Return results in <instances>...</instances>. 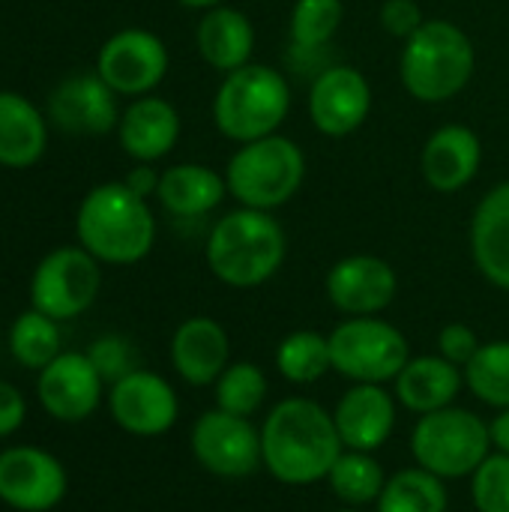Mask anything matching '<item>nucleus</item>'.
Listing matches in <instances>:
<instances>
[{
	"label": "nucleus",
	"instance_id": "13",
	"mask_svg": "<svg viewBox=\"0 0 509 512\" xmlns=\"http://www.w3.org/2000/svg\"><path fill=\"white\" fill-rule=\"evenodd\" d=\"M111 420L135 438H159L174 429L180 417V399L171 381L159 372L135 369L108 387Z\"/></svg>",
	"mask_w": 509,
	"mask_h": 512
},
{
	"label": "nucleus",
	"instance_id": "28",
	"mask_svg": "<svg viewBox=\"0 0 509 512\" xmlns=\"http://www.w3.org/2000/svg\"><path fill=\"white\" fill-rule=\"evenodd\" d=\"M324 483L330 486L336 501H342L345 507L363 510L369 504H378V498L387 486V471L375 459V453L342 450V456L336 459V465L330 468Z\"/></svg>",
	"mask_w": 509,
	"mask_h": 512
},
{
	"label": "nucleus",
	"instance_id": "2",
	"mask_svg": "<svg viewBox=\"0 0 509 512\" xmlns=\"http://www.w3.org/2000/svg\"><path fill=\"white\" fill-rule=\"evenodd\" d=\"M75 237L99 264L132 267L153 252L156 216L123 180L99 183L78 204Z\"/></svg>",
	"mask_w": 509,
	"mask_h": 512
},
{
	"label": "nucleus",
	"instance_id": "43",
	"mask_svg": "<svg viewBox=\"0 0 509 512\" xmlns=\"http://www.w3.org/2000/svg\"><path fill=\"white\" fill-rule=\"evenodd\" d=\"M258 3H261V0H258Z\"/></svg>",
	"mask_w": 509,
	"mask_h": 512
},
{
	"label": "nucleus",
	"instance_id": "4",
	"mask_svg": "<svg viewBox=\"0 0 509 512\" xmlns=\"http://www.w3.org/2000/svg\"><path fill=\"white\" fill-rule=\"evenodd\" d=\"M477 69V51L471 36L447 21L426 18V24L405 39L399 57L402 87L423 105H441L456 99Z\"/></svg>",
	"mask_w": 509,
	"mask_h": 512
},
{
	"label": "nucleus",
	"instance_id": "8",
	"mask_svg": "<svg viewBox=\"0 0 509 512\" xmlns=\"http://www.w3.org/2000/svg\"><path fill=\"white\" fill-rule=\"evenodd\" d=\"M327 336L333 372L351 384H393L411 360L408 336L381 315L342 318Z\"/></svg>",
	"mask_w": 509,
	"mask_h": 512
},
{
	"label": "nucleus",
	"instance_id": "24",
	"mask_svg": "<svg viewBox=\"0 0 509 512\" xmlns=\"http://www.w3.org/2000/svg\"><path fill=\"white\" fill-rule=\"evenodd\" d=\"M195 48L210 69L228 75V72L252 63L255 27L243 9L225 6V3L213 6L195 24Z\"/></svg>",
	"mask_w": 509,
	"mask_h": 512
},
{
	"label": "nucleus",
	"instance_id": "22",
	"mask_svg": "<svg viewBox=\"0 0 509 512\" xmlns=\"http://www.w3.org/2000/svg\"><path fill=\"white\" fill-rule=\"evenodd\" d=\"M471 258L489 285L509 294V180L492 186L474 207Z\"/></svg>",
	"mask_w": 509,
	"mask_h": 512
},
{
	"label": "nucleus",
	"instance_id": "6",
	"mask_svg": "<svg viewBox=\"0 0 509 512\" xmlns=\"http://www.w3.org/2000/svg\"><path fill=\"white\" fill-rule=\"evenodd\" d=\"M228 195L249 210L285 207L306 180V153L288 135H267L240 144L225 165Z\"/></svg>",
	"mask_w": 509,
	"mask_h": 512
},
{
	"label": "nucleus",
	"instance_id": "25",
	"mask_svg": "<svg viewBox=\"0 0 509 512\" xmlns=\"http://www.w3.org/2000/svg\"><path fill=\"white\" fill-rule=\"evenodd\" d=\"M228 195L225 174L201 162H177L162 171L156 198L162 210L180 219L210 216Z\"/></svg>",
	"mask_w": 509,
	"mask_h": 512
},
{
	"label": "nucleus",
	"instance_id": "39",
	"mask_svg": "<svg viewBox=\"0 0 509 512\" xmlns=\"http://www.w3.org/2000/svg\"><path fill=\"white\" fill-rule=\"evenodd\" d=\"M159 177H162V171H156L150 162H135V168L123 177V183H126L135 195H141V198H156Z\"/></svg>",
	"mask_w": 509,
	"mask_h": 512
},
{
	"label": "nucleus",
	"instance_id": "35",
	"mask_svg": "<svg viewBox=\"0 0 509 512\" xmlns=\"http://www.w3.org/2000/svg\"><path fill=\"white\" fill-rule=\"evenodd\" d=\"M87 357L90 363L96 366V372L102 375V381L111 387L117 384L120 378H126L129 372L138 369V357H135V345L120 336V333H108V336H99L90 348H87Z\"/></svg>",
	"mask_w": 509,
	"mask_h": 512
},
{
	"label": "nucleus",
	"instance_id": "26",
	"mask_svg": "<svg viewBox=\"0 0 509 512\" xmlns=\"http://www.w3.org/2000/svg\"><path fill=\"white\" fill-rule=\"evenodd\" d=\"M48 150V117L15 90H0V165L30 168Z\"/></svg>",
	"mask_w": 509,
	"mask_h": 512
},
{
	"label": "nucleus",
	"instance_id": "42",
	"mask_svg": "<svg viewBox=\"0 0 509 512\" xmlns=\"http://www.w3.org/2000/svg\"><path fill=\"white\" fill-rule=\"evenodd\" d=\"M333 512H363V510H357V507H342V510H333Z\"/></svg>",
	"mask_w": 509,
	"mask_h": 512
},
{
	"label": "nucleus",
	"instance_id": "33",
	"mask_svg": "<svg viewBox=\"0 0 509 512\" xmlns=\"http://www.w3.org/2000/svg\"><path fill=\"white\" fill-rule=\"evenodd\" d=\"M345 18L342 0H294L288 33L294 51H327Z\"/></svg>",
	"mask_w": 509,
	"mask_h": 512
},
{
	"label": "nucleus",
	"instance_id": "17",
	"mask_svg": "<svg viewBox=\"0 0 509 512\" xmlns=\"http://www.w3.org/2000/svg\"><path fill=\"white\" fill-rule=\"evenodd\" d=\"M45 117L69 135H108L117 132L120 105L117 93L93 69L63 78L48 93Z\"/></svg>",
	"mask_w": 509,
	"mask_h": 512
},
{
	"label": "nucleus",
	"instance_id": "40",
	"mask_svg": "<svg viewBox=\"0 0 509 512\" xmlns=\"http://www.w3.org/2000/svg\"><path fill=\"white\" fill-rule=\"evenodd\" d=\"M489 435H492V450L509 456V408L498 411V414L489 420Z\"/></svg>",
	"mask_w": 509,
	"mask_h": 512
},
{
	"label": "nucleus",
	"instance_id": "27",
	"mask_svg": "<svg viewBox=\"0 0 509 512\" xmlns=\"http://www.w3.org/2000/svg\"><path fill=\"white\" fill-rule=\"evenodd\" d=\"M276 372L294 387H312L327 372H333L330 336L318 330H291L276 345Z\"/></svg>",
	"mask_w": 509,
	"mask_h": 512
},
{
	"label": "nucleus",
	"instance_id": "3",
	"mask_svg": "<svg viewBox=\"0 0 509 512\" xmlns=\"http://www.w3.org/2000/svg\"><path fill=\"white\" fill-rule=\"evenodd\" d=\"M288 255L282 222L267 210L237 207L216 219L204 243L207 270L228 288L249 291L270 282Z\"/></svg>",
	"mask_w": 509,
	"mask_h": 512
},
{
	"label": "nucleus",
	"instance_id": "21",
	"mask_svg": "<svg viewBox=\"0 0 509 512\" xmlns=\"http://www.w3.org/2000/svg\"><path fill=\"white\" fill-rule=\"evenodd\" d=\"M180 129H183L180 111L165 96L147 93V96L132 99L120 111L117 141L129 159L153 165L177 147Z\"/></svg>",
	"mask_w": 509,
	"mask_h": 512
},
{
	"label": "nucleus",
	"instance_id": "16",
	"mask_svg": "<svg viewBox=\"0 0 509 512\" xmlns=\"http://www.w3.org/2000/svg\"><path fill=\"white\" fill-rule=\"evenodd\" d=\"M105 381L87 351H63L36 378V396L48 417L60 423H84L105 396Z\"/></svg>",
	"mask_w": 509,
	"mask_h": 512
},
{
	"label": "nucleus",
	"instance_id": "36",
	"mask_svg": "<svg viewBox=\"0 0 509 512\" xmlns=\"http://www.w3.org/2000/svg\"><path fill=\"white\" fill-rule=\"evenodd\" d=\"M480 345H483L480 333L471 324H465V321H450L438 333V354L444 360H450L453 366H459V369H465L474 360Z\"/></svg>",
	"mask_w": 509,
	"mask_h": 512
},
{
	"label": "nucleus",
	"instance_id": "12",
	"mask_svg": "<svg viewBox=\"0 0 509 512\" xmlns=\"http://www.w3.org/2000/svg\"><path fill=\"white\" fill-rule=\"evenodd\" d=\"M324 294L342 318H372L393 306L399 276L381 255L357 252L339 258L324 279Z\"/></svg>",
	"mask_w": 509,
	"mask_h": 512
},
{
	"label": "nucleus",
	"instance_id": "10",
	"mask_svg": "<svg viewBox=\"0 0 509 512\" xmlns=\"http://www.w3.org/2000/svg\"><path fill=\"white\" fill-rule=\"evenodd\" d=\"M189 447L195 462L219 480H243L264 468L261 429L249 417H234L216 405L195 420Z\"/></svg>",
	"mask_w": 509,
	"mask_h": 512
},
{
	"label": "nucleus",
	"instance_id": "19",
	"mask_svg": "<svg viewBox=\"0 0 509 512\" xmlns=\"http://www.w3.org/2000/svg\"><path fill=\"white\" fill-rule=\"evenodd\" d=\"M483 165V141L471 126L447 123L438 126L420 153V171L429 189L441 195H453L474 183Z\"/></svg>",
	"mask_w": 509,
	"mask_h": 512
},
{
	"label": "nucleus",
	"instance_id": "9",
	"mask_svg": "<svg viewBox=\"0 0 509 512\" xmlns=\"http://www.w3.org/2000/svg\"><path fill=\"white\" fill-rule=\"evenodd\" d=\"M102 288V267L84 246L51 249L30 276V306L54 321L84 315Z\"/></svg>",
	"mask_w": 509,
	"mask_h": 512
},
{
	"label": "nucleus",
	"instance_id": "5",
	"mask_svg": "<svg viewBox=\"0 0 509 512\" xmlns=\"http://www.w3.org/2000/svg\"><path fill=\"white\" fill-rule=\"evenodd\" d=\"M291 114L288 75L267 63L228 72L213 96V126L234 144L276 135Z\"/></svg>",
	"mask_w": 509,
	"mask_h": 512
},
{
	"label": "nucleus",
	"instance_id": "7",
	"mask_svg": "<svg viewBox=\"0 0 509 512\" xmlns=\"http://www.w3.org/2000/svg\"><path fill=\"white\" fill-rule=\"evenodd\" d=\"M492 453L489 423L462 405L417 417L411 432L414 465L441 480H468Z\"/></svg>",
	"mask_w": 509,
	"mask_h": 512
},
{
	"label": "nucleus",
	"instance_id": "18",
	"mask_svg": "<svg viewBox=\"0 0 509 512\" xmlns=\"http://www.w3.org/2000/svg\"><path fill=\"white\" fill-rule=\"evenodd\" d=\"M399 402L387 384H351L336 408L333 423L345 450L378 453L396 432Z\"/></svg>",
	"mask_w": 509,
	"mask_h": 512
},
{
	"label": "nucleus",
	"instance_id": "29",
	"mask_svg": "<svg viewBox=\"0 0 509 512\" xmlns=\"http://www.w3.org/2000/svg\"><path fill=\"white\" fill-rule=\"evenodd\" d=\"M450 492L447 480L423 471L420 465L402 468L387 477V486L375 504V512H447Z\"/></svg>",
	"mask_w": 509,
	"mask_h": 512
},
{
	"label": "nucleus",
	"instance_id": "38",
	"mask_svg": "<svg viewBox=\"0 0 509 512\" xmlns=\"http://www.w3.org/2000/svg\"><path fill=\"white\" fill-rule=\"evenodd\" d=\"M24 417H27V402L21 390L0 378V438L15 435L24 426Z\"/></svg>",
	"mask_w": 509,
	"mask_h": 512
},
{
	"label": "nucleus",
	"instance_id": "23",
	"mask_svg": "<svg viewBox=\"0 0 509 512\" xmlns=\"http://www.w3.org/2000/svg\"><path fill=\"white\" fill-rule=\"evenodd\" d=\"M462 390H465V372L450 360H444L441 354L411 357L393 381V396L399 408L417 417L456 405Z\"/></svg>",
	"mask_w": 509,
	"mask_h": 512
},
{
	"label": "nucleus",
	"instance_id": "15",
	"mask_svg": "<svg viewBox=\"0 0 509 512\" xmlns=\"http://www.w3.org/2000/svg\"><path fill=\"white\" fill-rule=\"evenodd\" d=\"M69 489L66 468L39 447H9L0 453V501L18 512L54 510Z\"/></svg>",
	"mask_w": 509,
	"mask_h": 512
},
{
	"label": "nucleus",
	"instance_id": "1",
	"mask_svg": "<svg viewBox=\"0 0 509 512\" xmlns=\"http://www.w3.org/2000/svg\"><path fill=\"white\" fill-rule=\"evenodd\" d=\"M342 450L333 411L315 399L288 396L276 402L261 423L264 468L282 486L303 489L324 483Z\"/></svg>",
	"mask_w": 509,
	"mask_h": 512
},
{
	"label": "nucleus",
	"instance_id": "37",
	"mask_svg": "<svg viewBox=\"0 0 509 512\" xmlns=\"http://www.w3.org/2000/svg\"><path fill=\"white\" fill-rule=\"evenodd\" d=\"M378 21L390 36L405 42L426 24V15L417 0H384L378 9Z\"/></svg>",
	"mask_w": 509,
	"mask_h": 512
},
{
	"label": "nucleus",
	"instance_id": "34",
	"mask_svg": "<svg viewBox=\"0 0 509 512\" xmlns=\"http://www.w3.org/2000/svg\"><path fill=\"white\" fill-rule=\"evenodd\" d=\"M471 504L477 512H509V456L492 450L486 462L468 477Z\"/></svg>",
	"mask_w": 509,
	"mask_h": 512
},
{
	"label": "nucleus",
	"instance_id": "32",
	"mask_svg": "<svg viewBox=\"0 0 509 512\" xmlns=\"http://www.w3.org/2000/svg\"><path fill=\"white\" fill-rule=\"evenodd\" d=\"M267 393H270V381H267L264 369L252 360L228 363V369L213 384L216 408H222L234 417H249V420L264 408Z\"/></svg>",
	"mask_w": 509,
	"mask_h": 512
},
{
	"label": "nucleus",
	"instance_id": "20",
	"mask_svg": "<svg viewBox=\"0 0 509 512\" xmlns=\"http://www.w3.org/2000/svg\"><path fill=\"white\" fill-rule=\"evenodd\" d=\"M168 357L189 387H213L231 363L228 330L210 315H192L174 330Z\"/></svg>",
	"mask_w": 509,
	"mask_h": 512
},
{
	"label": "nucleus",
	"instance_id": "41",
	"mask_svg": "<svg viewBox=\"0 0 509 512\" xmlns=\"http://www.w3.org/2000/svg\"><path fill=\"white\" fill-rule=\"evenodd\" d=\"M174 3H180L183 9H198V12H207V9H213V6H222L225 0H174Z\"/></svg>",
	"mask_w": 509,
	"mask_h": 512
},
{
	"label": "nucleus",
	"instance_id": "11",
	"mask_svg": "<svg viewBox=\"0 0 509 512\" xmlns=\"http://www.w3.org/2000/svg\"><path fill=\"white\" fill-rule=\"evenodd\" d=\"M171 66L168 45L147 27H123L111 33L96 54V75L117 96H147L153 93Z\"/></svg>",
	"mask_w": 509,
	"mask_h": 512
},
{
	"label": "nucleus",
	"instance_id": "14",
	"mask_svg": "<svg viewBox=\"0 0 509 512\" xmlns=\"http://www.w3.org/2000/svg\"><path fill=\"white\" fill-rule=\"evenodd\" d=\"M309 120L327 138H345L357 132L372 111L369 78L348 63H333L312 78L309 87Z\"/></svg>",
	"mask_w": 509,
	"mask_h": 512
},
{
	"label": "nucleus",
	"instance_id": "30",
	"mask_svg": "<svg viewBox=\"0 0 509 512\" xmlns=\"http://www.w3.org/2000/svg\"><path fill=\"white\" fill-rule=\"evenodd\" d=\"M9 354L15 357L18 366L30 369V372H42L51 360H57L63 354V333H60V321L48 318L39 309H27L21 312L6 336Z\"/></svg>",
	"mask_w": 509,
	"mask_h": 512
},
{
	"label": "nucleus",
	"instance_id": "31",
	"mask_svg": "<svg viewBox=\"0 0 509 512\" xmlns=\"http://www.w3.org/2000/svg\"><path fill=\"white\" fill-rule=\"evenodd\" d=\"M465 390L495 411L509 408V339L483 342L474 360L462 369Z\"/></svg>",
	"mask_w": 509,
	"mask_h": 512
}]
</instances>
